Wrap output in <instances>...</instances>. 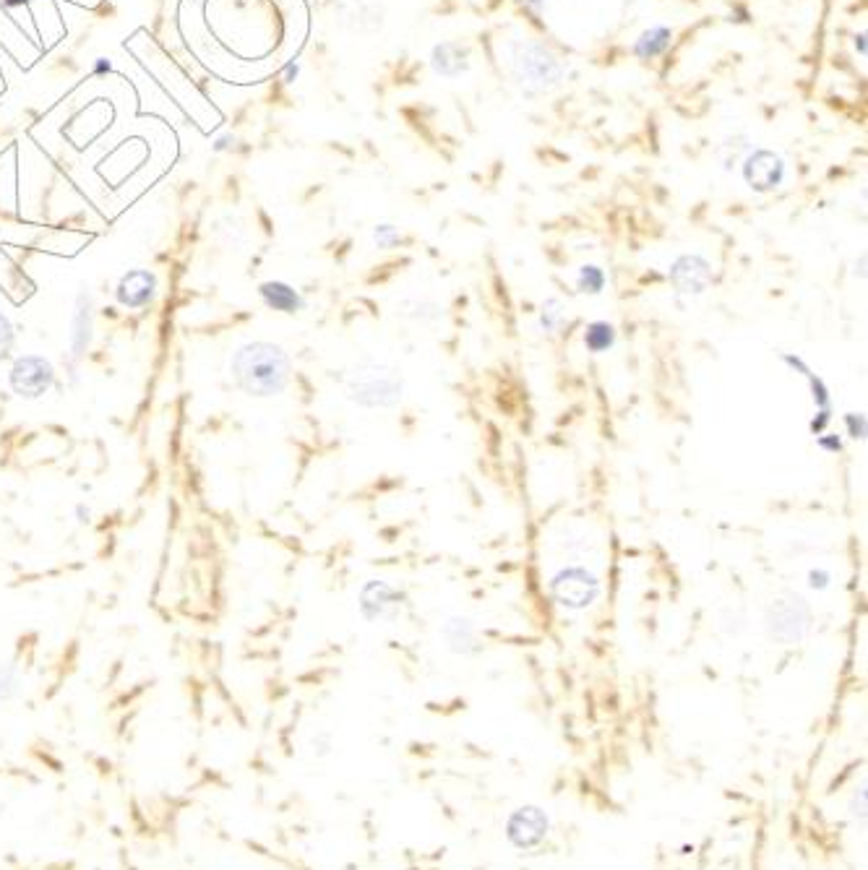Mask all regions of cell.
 I'll return each instance as SVG.
<instances>
[{
	"label": "cell",
	"instance_id": "6",
	"mask_svg": "<svg viewBox=\"0 0 868 870\" xmlns=\"http://www.w3.org/2000/svg\"><path fill=\"white\" fill-rule=\"evenodd\" d=\"M548 829L550 821L543 808L524 805V808L511 813L509 824H506V837H509V842L517 850H530V847H537V844L548 837Z\"/></svg>",
	"mask_w": 868,
	"mask_h": 870
},
{
	"label": "cell",
	"instance_id": "9",
	"mask_svg": "<svg viewBox=\"0 0 868 870\" xmlns=\"http://www.w3.org/2000/svg\"><path fill=\"white\" fill-rule=\"evenodd\" d=\"M337 16L347 29L363 34L378 32L386 21L384 6L376 0H339Z\"/></svg>",
	"mask_w": 868,
	"mask_h": 870
},
{
	"label": "cell",
	"instance_id": "16",
	"mask_svg": "<svg viewBox=\"0 0 868 870\" xmlns=\"http://www.w3.org/2000/svg\"><path fill=\"white\" fill-rule=\"evenodd\" d=\"M24 693V675L14 662H0V704L16 701Z\"/></svg>",
	"mask_w": 868,
	"mask_h": 870
},
{
	"label": "cell",
	"instance_id": "19",
	"mask_svg": "<svg viewBox=\"0 0 868 870\" xmlns=\"http://www.w3.org/2000/svg\"><path fill=\"white\" fill-rule=\"evenodd\" d=\"M603 279V271L597 269V266H582V271H579V287L584 292H600Z\"/></svg>",
	"mask_w": 868,
	"mask_h": 870
},
{
	"label": "cell",
	"instance_id": "8",
	"mask_svg": "<svg viewBox=\"0 0 868 870\" xmlns=\"http://www.w3.org/2000/svg\"><path fill=\"white\" fill-rule=\"evenodd\" d=\"M115 300L128 310L149 308L157 300V274L149 269L126 271L115 287Z\"/></svg>",
	"mask_w": 868,
	"mask_h": 870
},
{
	"label": "cell",
	"instance_id": "26",
	"mask_svg": "<svg viewBox=\"0 0 868 870\" xmlns=\"http://www.w3.org/2000/svg\"><path fill=\"white\" fill-rule=\"evenodd\" d=\"M27 3H32V0H3V6L6 8H21L27 6Z\"/></svg>",
	"mask_w": 868,
	"mask_h": 870
},
{
	"label": "cell",
	"instance_id": "3",
	"mask_svg": "<svg viewBox=\"0 0 868 870\" xmlns=\"http://www.w3.org/2000/svg\"><path fill=\"white\" fill-rule=\"evenodd\" d=\"M350 396L365 407H391L402 396V378L384 365H363L350 376Z\"/></svg>",
	"mask_w": 868,
	"mask_h": 870
},
{
	"label": "cell",
	"instance_id": "2",
	"mask_svg": "<svg viewBox=\"0 0 868 870\" xmlns=\"http://www.w3.org/2000/svg\"><path fill=\"white\" fill-rule=\"evenodd\" d=\"M232 381L248 396H277L290 383V360L285 350L272 342L243 344L232 355Z\"/></svg>",
	"mask_w": 868,
	"mask_h": 870
},
{
	"label": "cell",
	"instance_id": "27",
	"mask_svg": "<svg viewBox=\"0 0 868 870\" xmlns=\"http://www.w3.org/2000/svg\"><path fill=\"white\" fill-rule=\"evenodd\" d=\"M524 3H530V6L540 8V6H543V3H548V0H524Z\"/></svg>",
	"mask_w": 868,
	"mask_h": 870
},
{
	"label": "cell",
	"instance_id": "5",
	"mask_svg": "<svg viewBox=\"0 0 868 870\" xmlns=\"http://www.w3.org/2000/svg\"><path fill=\"white\" fill-rule=\"evenodd\" d=\"M806 620H809V615H806V605L801 597L788 594L785 600L775 602L769 610V633H772V639L782 641V644H796L806 633Z\"/></svg>",
	"mask_w": 868,
	"mask_h": 870
},
{
	"label": "cell",
	"instance_id": "1",
	"mask_svg": "<svg viewBox=\"0 0 868 870\" xmlns=\"http://www.w3.org/2000/svg\"><path fill=\"white\" fill-rule=\"evenodd\" d=\"M504 66L519 92L527 97H543L564 84L566 71L558 55L532 37H517L504 47Z\"/></svg>",
	"mask_w": 868,
	"mask_h": 870
},
{
	"label": "cell",
	"instance_id": "15",
	"mask_svg": "<svg viewBox=\"0 0 868 870\" xmlns=\"http://www.w3.org/2000/svg\"><path fill=\"white\" fill-rule=\"evenodd\" d=\"M670 42H673V32H670L668 27H660V24H657V27L644 29L631 50H634V55H637L639 60H655L668 50Z\"/></svg>",
	"mask_w": 868,
	"mask_h": 870
},
{
	"label": "cell",
	"instance_id": "24",
	"mask_svg": "<svg viewBox=\"0 0 868 870\" xmlns=\"http://www.w3.org/2000/svg\"><path fill=\"white\" fill-rule=\"evenodd\" d=\"M76 516H79L81 524H89V519H92V511H89V508L81 503V506H76Z\"/></svg>",
	"mask_w": 868,
	"mask_h": 870
},
{
	"label": "cell",
	"instance_id": "21",
	"mask_svg": "<svg viewBox=\"0 0 868 870\" xmlns=\"http://www.w3.org/2000/svg\"><path fill=\"white\" fill-rule=\"evenodd\" d=\"M741 141L743 139H738V136H736V139H728L723 144V149H725V152H728V157H723V165L725 167H736V162H738V159H741L743 149H746V144H741Z\"/></svg>",
	"mask_w": 868,
	"mask_h": 870
},
{
	"label": "cell",
	"instance_id": "20",
	"mask_svg": "<svg viewBox=\"0 0 868 870\" xmlns=\"http://www.w3.org/2000/svg\"><path fill=\"white\" fill-rule=\"evenodd\" d=\"M14 347V326L6 316H0V360L11 352Z\"/></svg>",
	"mask_w": 868,
	"mask_h": 870
},
{
	"label": "cell",
	"instance_id": "14",
	"mask_svg": "<svg viewBox=\"0 0 868 870\" xmlns=\"http://www.w3.org/2000/svg\"><path fill=\"white\" fill-rule=\"evenodd\" d=\"M709 266L699 256H683L673 266V279H676L678 292H702L709 277Z\"/></svg>",
	"mask_w": 868,
	"mask_h": 870
},
{
	"label": "cell",
	"instance_id": "17",
	"mask_svg": "<svg viewBox=\"0 0 868 870\" xmlns=\"http://www.w3.org/2000/svg\"><path fill=\"white\" fill-rule=\"evenodd\" d=\"M584 344H587L592 352H605L610 344H613V326H608L605 321L592 323L590 331H587V337H584Z\"/></svg>",
	"mask_w": 868,
	"mask_h": 870
},
{
	"label": "cell",
	"instance_id": "23",
	"mask_svg": "<svg viewBox=\"0 0 868 870\" xmlns=\"http://www.w3.org/2000/svg\"><path fill=\"white\" fill-rule=\"evenodd\" d=\"M373 238H376V243L381 245V248H386V245H389L391 240L397 238V232H394V227H391V225H381V227H376V232H373Z\"/></svg>",
	"mask_w": 868,
	"mask_h": 870
},
{
	"label": "cell",
	"instance_id": "7",
	"mask_svg": "<svg viewBox=\"0 0 868 870\" xmlns=\"http://www.w3.org/2000/svg\"><path fill=\"white\" fill-rule=\"evenodd\" d=\"M743 180L759 193L775 191L777 185L785 180V162L780 154L769 149H756L743 159Z\"/></svg>",
	"mask_w": 868,
	"mask_h": 870
},
{
	"label": "cell",
	"instance_id": "25",
	"mask_svg": "<svg viewBox=\"0 0 868 870\" xmlns=\"http://www.w3.org/2000/svg\"><path fill=\"white\" fill-rule=\"evenodd\" d=\"M110 71V63H107L105 58H100L97 63H94V73H107Z\"/></svg>",
	"mask_w": 868,
	"mask_h": 870
},
{
	"label": "cell",
	"instance_id": "18",
	"mask_svg": "<svg viewBox=\"0 0 868 870\" xmlns=\"http://www.w3.org/2000/svg\"><path fill=\"white\" fill-rule=\"evenodd\" d=\"M214 232H217L219 238H225V243H238V240L243 238V225H240L238 217L227 214V217H222L217 225H214Z\"/></svg>",
	"mask_w": 868,
	"mask_h": 870
},
{
	"label": "cell",
	"instance_id": "22",
	"mask_svg": "<svg viewBox=\"0 0 868 870\" xmlns=\"http://www.w3.org/2000/svg\"><path fill=\"white\" fill-rule=\"evenodd\" d=\"M850 813H853V818H858V821H866V787H858V792L853 795Z\"/></svg>",
	"mask_w": 868,
	"mask_h": 870
},
{
	"label": "cell",
	"instance_id": "13",
	"mask_svg": "<svg viewBox=\"0 0 868 870\" xmlns=\"http://www.w3.org/2000/svg\"><path fill=\"white\" fill-rule=\"evenodd\" d=\"M259 295L266 308L277 310V313H287V316L300 313L305 308L303 295L287 282H264L259 287Z\"/></svg>",
	"mask_w": 868,
	"mask_h": 870
},
{
	"label": "cell",
	"instance_id": "11",
	"mask_svg": "<svg viewBox=\"0 0 868 870\" xmlns=\"http://www.w3.org/2000/svg\"><path fill=\"white\" fill-rule=\"evenodd\" d=\"M431 66L444 79H457L470 68V47L462 42H441L433 47Z\"/></svg>",
	"mask_w": 868,
	"mask_h": 870
},
{
	"label": "cell",
	"instance_id": "4",
	"mask_svg": "<svg viewBox=\"0 0 868 870\" xmlns=\"http://www.w3.org/2000/svg\"><path fill=\"white\" fill-rule=\"evenodd\" d=\"M11 389L21 399H40L55 386L53 363L42 355H21L11 368Z\"/></svg>",
	"mask_w": 868,
	"mask_h": 870
},
{
	"label": "cell",
	"instance_id": "12",
	"mask_svg": "<svg viewBox=\"0 0 868 870\" xmlns=\"http://www.w3.org/2000/svg\"><path fill=\"white\" fill-rule=\"evenodd\" d=\"M92 326H94V313H92V297L87 292H81L79 300H76V313H73L71 323V363L76 365L87 352L89 342H92Z\"/></svg>",
	"mask_w": 868,
	"mask_h": 870
},
{
	"label": "cell",
	"instance_id": "10",
	"mask_svg": "<svg viewBox=\"0 0 868 870\" xmlns=\"http://www.w3.org/2000/svg\"><path fill=\"white\" fill-rule=\"evenodd\" d=\"M553 592L564 607H587L597 594V584L592 576L582 571H564L553 581Z\"/></svg>",
	"mask_w": 868,
	"mask_h": 870
}]
</instances>
